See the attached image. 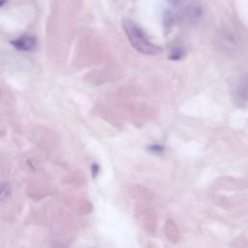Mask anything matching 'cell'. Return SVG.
Returning <instances> with one entry per match:
<instances>
[{
  "label": "cell",
  "instance_id": "6",
  "mask_svg": "<svg viewBox=\"0 0 248 248\" xmlns=\"http://www.w3.org/2000/svg\"><path fill=\"white\" fill-rule=\"evenodd\" d=\"M181 56H182V51L180 49L179 50L175 49V50H172L170 58L172 59V60H176V59H180Z\"/></svg>",
  "mask_w": 248,
  "mask_h": 248
},
{
  "label": "cell",
  "instance_id": "4",
  "mask_svg": "<svg viewBox=\"0 0 248 248\" xmlns=\"http://www.w3.org/2000/svg\"><path fill=\"white\" fill-rule=\"evenodd\" d=\"M12 196V186L9 182L0 183V202H7Z\"/></svg>",
  "mask_w": 248,
  "mask_h": 248
},
{
  "label": "cell",
  "instance_id": "1",
  "mask_svg": "<svg viewBox=\"0 0 248 248\" xmlns=\"http://www.w3.org/2000/svg\"><path fill=\"white\" fill-rule=\"evenodd\" d=\"M123 28L131 45L137 51L145 55H157L162 52V48L151 43L146 38L140 27L132 20H123Z\"/></svg>",
  "mask_w": 248,
  "mask_h": 248
},
{
  "label": "cell",
  "instance_id": "3",
  "mask_svg": "<svg viewBox=\"0 0 248 248\" xmlns=\"http://www.w3.org/2000/svg\"><path fill=\"white\" fill-rule=\"evenodd\" d=\"M235 98L240 105L245 104L248 101V76L243 77L236 87Z\"/></svg>",
  "mask_w": 248,
  "mask_h": 248
},
{
  "label": "cell",
  "instance_id": "8",
  "mask_svg": "<svg viewBox=\"0 0 248 248\" xmlns=\"http://www.w3.org/2000/svg\"><path fill=\"white\" fill-rule=\"evenodd\" d=\"M7 2L8 0H0V7H3Z\"/></svg>",
  "mask_w": 248,
  "mask_h": 248
},
{
  "label": "cell",
  "instance_id": "2",
  "mask_svg": "<svg viewBox=\"0 0 248 248\" xmlns=\"http://www.w3.org/2000/svg\"><path fill=\"white\" fill-rule=\"evenodd\" d=\"M11 45L20 51H31L37 46V39L30 35H21L11 41Z\"/></svg>",
  "mask_w": 248,
  "mask_h": 248
},
{
  "label": "cell",
  "instance_id": "5",
  "mask_svg": "<svg viewBox=\"0 0 248 248\" xmlns=\"http://www.w3.org/2000/svg\"><path fill=\"white\" fill-rule=\"evenodd\" d=\"M148 149L150 152L152 153H156V154H159V153H162L164 151V146L161 145V144H158V143H154V144H151L148 146Z\"/></svg>",
  "mask_w": 248,
  "mask_h": 248
},
{
  "label": "cell",
  "instance_id": "7",
  "mask_svg": "<svg viewBox=\"0 0 248 248\" xmlns=\"http://www.w3.org/2000/svg\"><path fill=\"white\" fill-rule=\"evenodd\" d=\"M99 170H100V168H99V166H98L97 164H93V165L91 166V173H92V176H93V177H96V176L98 175Z\"/></svg>",
  "mask_w": 248,
  "mask_h": 248
}]
</instances>
